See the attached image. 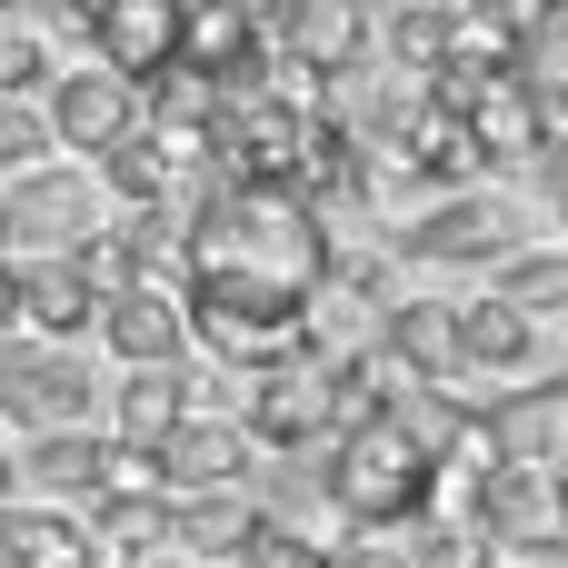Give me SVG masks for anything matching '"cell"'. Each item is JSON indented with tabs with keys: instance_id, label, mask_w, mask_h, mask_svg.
Instances as JSON below:
<instances>
[{
	"instance_id": "52a82bcc",
	"label": "cell",
	"mask_w": 568,
	"mask_h": 568,
	"mask_svg": "<svg viewBox=\"0 0 568 568\" xmlns=\"http://www.w3.org/2000/svg\"><path fill=\"white\" fill-rule=\"evenodd\" d=\"M469 439L489 469H519V479H559L568 459V389H499L489 409H469Z\"/></svg>"
},
{
	"instance_id": "d6986e66",
	"label": "cell",
	"mask_w": 568,
	"mask_h": 568,
	"mask_svg": "<svg viewBox=\"0 0 568 568\" xmlns=\"http://www.w3.org/2000/svg\"><path fill=\"white\" fill-rule=\"evenodd\" d=\"M20 479L40 489V509H80V499H100V429H50V439H30Z\"/></svg>"
},
{
	"instance_id": "d590c367",
	"label": "cell",
	"mask_w": 568,
	"mask_h": 568,
	"mask_svg": "<svg viewBox=\"0 0 568 568\" xmlns=\"http://www.w3.org/2000/svg\"><path fill=\"white\" fill-rule=\"evenodd\" d=\"M489 568H509V559H489Z\"/></svg>"
},
{
	"instance_id": "7402d4cb",
	"label": "cell",
	"mask_w": 568,
	"mask_h": 568,
	"mask_svg": "<svg viewBox=\"0 0 568 568\" xmlns=\"http://www.w3.org/2000/svg\"><path fill=\"white\" fill-rule=\"evenodd\" d=\"M80 549L90 559H150V549H170V499H90Z\"/></svg>"
},
{
	"instance_id": "5b68a950",
	"label": "cell",
	"mask_w": 568,
	"mask_h": 568,
	"mask_svg": "<svg viewBox=\"0 0 568 568\" xmlns=\"http://www.w3.org/2000/svg\"><path fill=\"white\" fill-rule=\"evenodd\" d=\"M250 449H270V459H320L329 449V399H320V369L310 359H270V369H250V389H240V419H230Z\"/></svg>"
},
{
	"instance_id": "8fae6325",
	"label": "cell",
	"mask_w": 568,
	"mask_h": 568,
	"mask_svg": "<svg viewBox=\"0 0 568 568\" xmlns=\"http://www.w3.org/2000/svg\"><path fill=\"white\" fill-rule=\"evenodd\" d=\"M170 60H180V10H170V0H110V10L90 20V70L150 90Z\"/></svg>"
},
{
	"instance_id": "836d02e7",
	"label": "cell",
	"mask_w": 568,
	"mask_h": 568,
	"mask_svg": "<svg viewBox=\"0 0 568 568\" xmlns=\"http://www.w3.org/2000/svg\"><path fill=\"white\" fill-rule=\"evenodd\" d=\"M429 10H469V0H429Z\"/></svg>"
},
{
	"instance_id": "f546056e",
	"label": "cell",
	"mask_w": 568,
	"mask_h": 568,
	"mask_svg": "<svg viewBox=\"0 0 568 568\" xmlns=\"http://www.w3.org/2000/svg\"><path fill=\"white\" fill-rule=\"evenodd\" d=\"M20 499V469H10V439H0V509Z\"/></svg>"
},
{
	"instance_id": "2e32d148",
	"label": "cell",
	"mask_w": 568,
	"mask_h": 568,
	"mask_svg": "<svg viewBox=\"0 0 568 568\" xmlns=\"http://www.w3.org/2000/svg\"><path fill=\"white\" fill-rule=\"evenodd\" d=\"M250 529H260L250 489H190V499H170V559L180 568H240Z\"/></svg>"
},
{
	"instance_id": "f1b7e54d",
	"label": "cell",
	"mask_w": 568,
	"mask_h": 568,
	"mask_svg": "<svg viewBox=\"0 0 568 568\" xmlns=\"http://www.w3.org/2000/svg\"><path fill=\"white\" fill-rule=\"evenodd\" d=\"M50 10H60V20H80V30H90V20H100V10H110V0H50Z\"/></svg>"
},
{
	"instance_id": "4fadbf2b",
	"label": "cell",
	"mask_w": 568,
	"mask_h": 568,
	"mask_svg": "<svg viewBox=\"0 0 568 568\" xmlns=\"http://www.w3.org/2000/svg\"><path fill=\"white\" fill-rule=\"evenodd\" d=\"M90 320H100V300L70 260H10V339L30 329L40 349H70Z\"/></svg>"
},
{
	"instance_id": "8d00e7d4",
	"label": "cell",
	"mask_w": 568,
	"mask_h": 568,
	"mask_svg": "<svg viewBox=\"0 0 568 568\" xmlns=\"http://www.w3.org/2000/svg\"><path fill=\"white\" fill-rule=\"evenodd\" d=\"M40 10H50V0H40Z\"/></svg>"
},
{
	"instance_id": "30bf717a",
	"label": "cell",
	"mask_w": 568,
	"mask_h": 568,
	"mask_svg": "<svg viewBox=\"0 0 568 568\" xmlns=\"http://www.w3.org/2000/svg\"><path fill=\"white\" fill-rule=\"evenodd\" d=\"M180 70H200V80L230 100V90H260L280 60H270V40H260V10L200 0V10H180Z\"/></svg>"
},
{
	"instance_id": "603a6c76",
	"label": "cell",
	"mask_w": 568,
	"mask_h": 568,
	"mask_svg": "<svg viewBox=\"0 0 568 568\" xmlns=\"http://www.w3.org/2000/svg\"><path fill=\"white\" fill-rule=\"evenodd\" d=\"M509 90H529V100L568 110V20L529 30V40H509Z\"/></svg>"
},
{
	"instance_id": "d4e9b609",
	"label": "cell",
	"mask_w": 568,
	"mask_h": 568,
	"mask_svg": "<svg viewBox=\"0 0 568 568\" xmlns=\"http://www.w3.org/2000/svg\"><path fill=\"white\" fill-rule=\"evenodd\" d=\"M50 160V130H40V100H0V180L40 170Z\"/></svg>"
},
{
	"instance_id": "ac0fdd59",
	"label": "cell",
	"mask_w": 568,
	"mask_h": 568,
	"mask_svg": "<svg viewBox=\"0 0 568 568\" xmlns=\"http://www.w3.org/2000/svg\"><path fill=\"white\" fill-rule=\"evenodd\" d=\"M190 389H200L190 369H130V379L110 389V439L150 459V449H160V439L190 419Z\"/></svg>"
},
{
	"instance_id": "5bb4252c",
	"label": "cell",
	"mask_w": 568,
	"mask_h": 568,
	"mask_svg": "<svg viewBox=\"0 0 568 568\" xmlns=\"http://www.w3.org/2000/svg\"><path fill=\"white\" fill-rule=\"evenodd\" d=\"M90 329L120 369H190V320H180L170 290H120V300H100Z\"/></svg>"
},
{
	"instance_id": "6da1fadb",
	"label": "cell",
	"mask_w": 568,
	"mask_h": 568,
	"mask_svg": "<svg viewBox=\"0 0 568 568\" xmlns=\"http://www.w3.org/2000/svg\"><path fill=\"white\" fill-rule=\"evenodd\" d=\"M320 270H329V250L300 200L220 180L210 200H190L170 300L200 349H220L230 369H270V359H300V320H310Z\"/></svg>"
},
{
	"instance_id": "83f0119b",
	"label": "cell",
	"mask_w": 568,
	"mask_h": 568,
	"mask_svg": "<svg viewBox=\"0 0 568 568\" xmlns=\"http://www.w3.org/2000/svg\"><path fill=\"white\" fill-rule=\"evenodd\" d=\"M329 568H409V559H399V539H349V549H329Z\"/></svg>"
},
{
	"instance_id": "9a60e30c",
	"label": "cell",
	"mask_w": 568,
	"mask_h": 568,
	"mask_svg": "<svg viewBox=\"0 0 568 568\" xmlns=\"http://www.w3.org/2000/svg\"><path fill=\"white\" fill-rule=\"evenodd\" d=\"M150 469H160V499H190V489H250V439H240L230 419L190 409V419L150 449Z\"/></svg>"
},
{
	"instance_id": "7a4b0ae2",
	"label": "cell",
	"mask_w": 568,
	"mask_h": 568,
	"mask_svg": "<svg viewBox=\"0 0 568 568\" xmlns=\"http://www.w3.org/2000/svg\"><path fill=\"white\" fill-rule=\"evenodd\" d=\"M320 509L339 529H359V539H399V529L429 519V459L389 419H369V429L320 449Z\"/></svg>"
},
{
	"instance_id": "44dd1931",
	"label": "cell",
	"mask_w": 568,
	"mask_h": 568,
	"mask_svg": "<svg viewBox=\"0 0 568 568\" xmlns=\"http://www.w3.org/2000/svg\"><path fill=\"white\" fill-rule=\"evenodd\" d=\"M70 559H80V519L70 509H40V499L0 509V568H70Z\"/></svg>"
},
{
	"instance_id": "7c38bea8",
	"label": "cell",
	"mask_w": 568,
	"mask_h": 568,
	"mask_svg": "<svg viewBox=\"0 0 568 568\" xmlns=\"http://www.w3.org/2000/svg\"><path fill=\"white\" fill-rule=\"evenodd\" d=\"M379 150H389L419 190H439V200H449V190H489V160H479L469 120H449V110H419V100H409V120H399Z\"/></svg>"
},
{
	"instance_id": "e575fe53",
	"label": "cell",
	"mask_w": 568,
	"mask_h": 568,
	"mask_svg": "<svg viewBox=\"0 0 568 568\" xmlns=\"http://www.w3.org/2000/svg\"><path fill=\"white\" fill-rule=\"evenodd\" d=\"M70 568H100V559H90V549H80V559H70Z\"/></svg>"
},
{
	"instance_id": "cb8c5ba5",
	"label": "cell",
	"mask_w": 568,
	"mask_h": 568,
	"mask_svg": "<svg viewBox=\"0 0 568 568\" xmlns=\"http://www.w3.org/2000/svg\"><path fill=\"white\" fill-rule=\"evenodd\" d=\"M40 80H50V50H40V30L0 10V100H30Z\"/></svg>"
},
{
	"instance_id": "8992f818",
	"label": "cell",
	"mask_w": 568,
	"mask_h": 568,
	"mask_svg": "<svg viewBox=\"0 0 568 568\" xmlns=\"http://www.w3.org/2000/svg\"><path fill=\"white\" fill-rule=\"evenodd\" d=\"M260 40H270V60L300 70V80L369 70V10H359V0H260Z\"/></svg>"
},
{
	"instance_id": "ffe728a7",
	"label": "cell",
	"mask_w": 568,
	"mask_h": 568,
	"mask_svg": "<svg viewBox=\"0 0 568 568\" xmlns=\"http://www.w3.org/2000/svg\"><path fill=\"white\" fill-rule=\"evenodd\" d=\"M489 300H499V310H519V320L559 310V300H568V250H559V240H519V250L489 270Z\"/></svg>"
},
{
	"instance_id": "d6a6232c",
	"label": "cell",
	"mask_w": 568,
	"mask_h": 568,
	"mask_svg": "<svg viewBox=\"0 0 568 568\" xmlns=\"http://www.w3.org/2000/svg\"><path fill=\"white\" fill-rule=\"evenodd\" d=\"M359 10H369V20H379V10H389V0H359Z\"/></svg>"
},
{
	"instance_id": "ba28073f",
	"label": "cell",
	"mask_w": 568,
	"mask_h": 568,
	"mask_svg": "<svg viewBox=\"0 0 568 568\" xmlns=\"http://www.w3.org/2000/svg\"><path fill=\"white\" fill-rule=\"evenodd\" d=\"M0 409L30 439L90 429V359L80 349H40V339H0Z\"/></svg>"
},
{
	"instance_id": "1f68e13d",
	"label": "cell",
	"mask_w": 568,
	"mask_h": 568,
	"mask_svg": "<svg viewBox=\"0 0 568 568\" xmlns=\"http://www.w3.org/2000/svg\"><path fill=\"white\" fill-rule=\"evenodd\" d=\"M0 339H10V260H0Z\"/></svg>"
},
{
	"instance_id": "4316f807",
	"label": "cell",
	"mask_w": 568,
	"mask_h": 568,
	"mask_svg": "<svg viewBox=\"0 0 568 568\" xmlns=\"http://www.w3.org/2000/svg\"><path fill=\"white\" fill-rule=\"evenodd\" d=\"M469 20H479L489 40H529V30L568 20V0H469Z\"/></svg>"
},
{
	"instance_id": "3957f363",
	"label": "cell",
	"mask_w": 568,
	"mask_h": 568,
	"mask_svg": "<svg viewBox=\"0 0 568 568\" xmlns=\"http://www.w3.org/2000/svg\"><path fill=\"white\" fill-rule=\"evenodd\" d=\"M90 230H100V190H90V170L40 160V170L0 180V260H70Z\"/></svg>"
},
{
	"instance_id": "9c48e42d",
	"label": "cell",
	"mask_w": 568,
	"mask_h": 568,
	"mask_svg": "<svg viewBox=\"0 0 568 568\" xmlns=\"http://www.w3.org/2000/svg\"><path fill=\"white\" fill-rule=\"evenodd\" d=\"M40 130H50V150H110V140H130L140 130V90L130 80H110V70H50V100H40Z\"/></svg>"
},
{
	"instance_id": "484cf974",
	"label": "cell",
	"mask_w": 568,
	"mask_h": 568,
	"mask_svg": "<svg viewBox=\"0 0 568 568\" xmlns=\"http://www.w3.org/2000/svg\"><path fill=\"white\" fill-rule=\"evenodd\" d=\"M240 568H329V539H310V529H250V549H240Z\"/></svg>"
},
{
	"instance_id": "e0dca14e",
	"label": "cell",
	"mask_w": 568,
	"mask_h": 568,
	"mask_svg": "<svg viewBox=\"0 0 568 568\" xmlns=\"http://www.w3.org/2000/svg\"><path fill=\"white\" fill-rule=\"evenodd\" d=\"M449 320H459V379H529L539 359H549V339H539V320H519V310H499V300H449Z\"/></svg>"
},
{
	"instance_id": "4dcf8cb0",
	"label": "cell",
	"mask_w": 568,
	"mask_h": 568,
	"mask_svg": "<svg viewBox=\"0 0 568 568\" xmlns=\"http://www.w3.org/2000/svg\"><path fill=\"white\" fill-rule=\"evenodd\" d=\"M100 568H180L170 549H150V559H100Z\"/></svg>"
},
{
	"instance_id": "277c9868",
	"label": "cell",
	"mask_w": 568,
	"mask_h": 568,
	"mask_svg": "<svg viewBox=\"0 0 568 568\" xmlns=\"http://www.w3.org/2000/svg\"><path fill=\"white\" fill-rule=\"evenodd\" d=\"M519 240H529V210L509 190H449L399 230V260H419V270H499Z\"/></svg>"
}]
</instances>
